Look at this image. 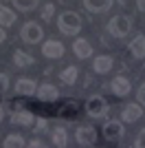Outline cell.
I'll use <instances>...</instances> for the list:
<instances>
[{
	"label": "cell",
	"mask_w": 145,
	"mask_h": 148,
	"mask_svg": "<svg viewBox=\"0 0 145 148\" xmlns=\"http://www.w3.org/2000/svg\"><path fill=\"white\" fill-rule=\"evenodd\" d=\"M57 29L64 36H77L79 31H81V18L75 11H64L57 18Z\"/></svg>",
	"instance_id": "6da1fadb"
},
{
	"label": "cell",
	"mask_w": 145,
	"mask_h": 148,
	"mask_svg": "<svg viewBox=\"0 0 145 148\" xmlns=\"http://www.w3.org/2000/svg\"><path fill=\"white\" fill-rule=\"evenodd\" d=\"M130 27H132L130 18H125V16H115V18L110 20V25H108V31L115 38H125L127 33H130Z\"/></svg>",
	"instance_id": "7a4b0ae2"
},
{
	"label": "cell",
	"mask_w": 145,
	"mask_h": 148,
	"mask_svg": "<svg viewBox=\"0 0 145 148\" xmlns=\"http://www.w3.org/2000/svg\"><path fill=\"white\" fill-rule=\"evenodd\" d=\"M86 113H88L90 117H103V115L108 113L106 99H103L101 95H92V97L86 102Z\"/></svg>",
	"instance_id": "3957f363"
},
{
	"label": "cell",
	"mask_w": 145,
	"mask_h": 148,
	"mask_svg": "<svg viewBox=\"0 0 145 148\" xmlns=\"http://www.w3.org/2000/svg\"><path fill=\"white\" fill-rule=\"evenodd\" d=\"M22 40L24 42H29V44H37L40 40H42V36H44V31H42V27L37 25V22H26V25L22 27Z\"/></svg>",
	"instance_id": "277c9868"
},
{
	"label": "cell",
	"mask_w": 145,
	"mask_h": 148,
	"mask_svg": "<svg viewBox=\"0 0 145 148\" xmlns=\"http://www.w3.org/2000/svg\"><path fill=\"white\" fill-rule=\"evenodd\" d=\"M75 137H77V142L81 144V146H90V144L97 142V130L92 128V126H79Z\"/></svg>",
	"instance_id": "5b68a950"
},
{
	"label": "cell",
	"mask_w": 145,
	"mask_h": 148,
	"mask_svg": "<svg viewBox=\"0 0 145 148\" xmlns=\"http://www.w3.org/2000/svg\"><path fill=\"white\" fill-rule=\"evenodd\" d=\"M42 53H44V58H51V60L62 58L64 56V44L60 40H48L46 44H42Z\"/></svg>",
	"instance_id": "8992f818"
},
{
	"label": "cell",
	"mask_w": 145,
	"mask_h": 148,
	"mask_svg": "<svg viewBox=\"0 0 145 148\" xmlns=\"http://www.w3.org/2000/svg\"><path fill=\"white\" fill-rule=\"evenodd\" d=\"M16 93H18V95H24V97H31V95L37 93V86L31 77H20V80L16 82Z\"/></svg>",
	"instance_id": "52a82bcc"
},
{
	"label": "cell",
	"mask_w": 145,
	"mask_h": 148,
	"mask_svg": "<svg viewBox=\"0 0 145 148\" xmlns=\"http://www.w3.org/2000/svg\"><path fill=\"white\" fill-rule=\"evenodd\" d=\"M121 135H123V124L121 122H106V126H103V137H106L108 142H117V139H121Z\"/></svg>",
	"instance_id": "ba28073f"
},
{
	"label": "cell",
	"mask_w": 145,
	"mask_h": 148,
	"mask_svg": "<svg viewBox=\"0 0 145 148\" xmlns=\"http://www.w3.org/2000/svg\"><path fill=\"white\" fill-rule=\"evenodd\" d=\"M130 80H125L123 75H117L115 80H112V93L115 95H119V97H125L127 93H130Z\"/></svg>",
	"instance_id": "9c48e42d"
},
{
	"label": "cell",
	"mask_w": 145,
	"mask_h": 148,
	"mask_svg": "<svg viewBox=\"0 0 145 148\" xmlns=\"http://www.w3.org/2000/svg\"><path fill=\"white\" fill-rule=\"evenodd\" d=\"M143 115V111H141V106L139 104H127L125 108H123V115H121V119L125 124H134L136 119Z\"/></svg>",
	"instance_id": "30bf717a"
},
{
	"label": "cell",
	"mask_w": 145,
	"mask_h": 148,
	"mask_svg": "<svg viewBox=\"0 0 145 148\" xmlns=\"http://www.w3.org/2000/svg\"><path fill=\"white\" fill-rule=\"evenodd\" d=\"M37 97L42 99V102H53V99L60 97V91L53 84H42V86L37 88Z\"/></svg>",
	"instance_id": "8fae6325"
},
{
	"label": "cell",
	"mask_w": 145,
	"mask_h": 148,
	"mask_svg": "<svg viewBox=\"0 0 145 148\" xmlns=\"http://www.w3.org/2000/svg\"><path fill=\"white\" fill-rule=\"evenodd\" d=\"M72 49H75V56L79 58V60H84V58H90L92 56V47L88 40H84V38H79L77 42L72 44Z\"/></svg>",
	"instance_id": "7c38bea8"
},
{
	"label": "cell",
	"mask_w": 145,
	"mask_h": 148,
	"mask_svg": "<svg viewBox=\"0 0 145 148\" xmlns=\"http://www.w3.org/2000/svg\"><path fill=\"white\" fill-rule=\"evenodd\" d=\"M130 51H132V56L136 58V60H143L145 58V36L141 33V36H136L130 42Z\"/></svg>",
	"instance_id": "4fadbf2b"
},
{
	"label": "cell",
	"mask_w": 145,
	"mask_h": 148,
	"mask_svg": "<svg viewBox=\"0 0 145 148\" xmlns=\"http://www.w3.org/2000/svg\"><path fill=\"white\" fill-rule=\"evenodd\" d=\"M92 69H95L97 73H108L110 69H112V58L110 56H97L95 62H92Z\"/></svg>",
	"instance_id": "5bb4252c"
},
{
	"label": "cell",
	"mask_w": 145,
	"mask_h": 148,
	"mask_svg": "<svg viewBox=\"0 0 145 148\" xmlns=\"http://www.w3.org/2000/svg\"><path fill=\"white\" fill-rule=\"evenodd\" d=\"M84 7L92 13H101V11H108L110 7H112V2H110V0H99V2H97V0H86Z\"/></svg>",
	"instance_id": "9a60e30c"
},
{
	"label": "cell",
	"mask_w": 145,
	"mask_h": 148,
	"mask_svg": "<svg viewBox=\"0 0 145 148\" xmlns=\"http://www.w3.org/2000/svg\"><path fill=\"white\" fill-rule=\"evenodd\" d=\"M16 22V13L9 7H0V29H7Z\"/></svg>",
	"instance_id": "2e32d148"
},
{
	"label": "cell",
	"mask_w": 145,
	"mask_h": 148,
	"mask_svg": "<svg viewBox=\"0 0 145 148\" xmlns=\"http://www.w3.org/2000/svg\"><path fill=\"white\" fill-rule=\"evenodd\" d=\"M53 144H55L57 148H66V144H68V133H66V128L57 126V128L53 130Z\"/></svg>",
	"instance_id": "e0dca14e"
},
{
	"label": "cell",
	"mask_w": 145,
	"mask_h": 148,
	"mask_svg": "<svg viewBox=\"0 0 145 148\" xmlns=\"http://www.w3.org/2000/svg\"><path fill=\"white\" fill-rule=\"evenodd\" d=\"M77 75H79V71L75 66H66L60 73V80L64 82V84H75V82H77Z\"/></svg>",
	"instance_id": "ac0fdd59"
},
{
	"label": "cell",
	"mask_w": 145,
	"mask_h": 148,
	"mask_svg": "<svg viewBox=\"0 0 145 148\" xmlns=\"http://www.w3.org/2000/svg\"><path fill=\"white\" fill-rule=\"evenodd\" d=\"M13 62H16V66H31V64H33V58H31L29 53H24V51H16Z\"/></svg>",
	"instance_id": "d6986e66"
},
{
	"label": "cell",
	"mask_w": 145,
	"mask_h": 148,
	"mask_svg": "<svg viewBox=\"0 0 145 148\" xmlns=\"http://www.w3.org/2000/svg\"><path fill=\"white\" fill-rule=\"evenodd\" d=\"M13 124H22V126L33 124V113H31V111H20L18 115L13 117Z\"/></svg>",
	"instance_id": "ffe728a7"
},
{
	"label": "cell",
	"mask_w": 145,
	"mask_h": 148,
	"mask_svg": "<svg viewBox=\"0 0 145 148\" xmlns=\"http://www.w3.org/2000/svg\"><path fill=\"white\" fill-rule=\"evenodd\" d=\"M5 148H26V144L20 135H9L5 139Z\"/></svg>",
	"instance_id": "44dd1931"
},
{
	"label": "cell",
	"mask_w": 145,
	"mask_h": 148,
	"mask_svg": "<svg viewBox=\"0 0 145 148\" xmlns=\"http://www.w3.org/2000/svg\"><path fill=\"white\" fill-rule=\"evenodd\" d=\"M13 7H18L20 11H33V9L37 7V2L35 0H16Z\"/></svg>",
	"instance_id": "7402d4cb"
},
{
	"label": "cell",
	"mask_w": 145,
	"mask_h": 148,
	"mask_svg": "<svg viewBox=\"0 0 145 148\" xmlns=\"http://www.w3.org/2000/svg\"><path fill=\"white\" fill-rule=\"evenodd\" d=\"M60 115H62V117H66V119H72L75 115H77V106H75V104H66V106H62Z\"/></svg>",
	"instance_id": "603a6c76"
},
{
	"label": "cell",
	"mask_w": 145,
	"mask_h": 148,
	"mask_svg": "<svg viewBox=\"0 0 145 148\" xmlns=\"http://www.w3.org/2000/svg\"><path fill=\"white\" fill-rule=\"evenodd\" d=\"M134 148H145V128L136 135V139H134Z\"/></svg>",
	"instance_id": "cb8c5ba5"
},
{
	"label": "cell",
	"mask_w": 145,
	"mask_h": 148,
	"mask_svg": "<svg viewBox=\"0 0 145 148\" xmlns=\"http://www.w3.org/2000/svg\"><path fill=\"white\" fill-rule=\"evenodd\" d=\"M26 148H46V146H44V142H40V139H31V142L26 144Z\"/></svg>",
	"instance_id": "d4e9b609"
},
{
	"label": "cell",
	"mask_w": 145,
	"mask_h": 148,
	"mask_svg": "<svg viewBox=\"0 0 145 148\" xmlns=\"http://www.w3.org/2000/svg\"><path fill=\"white\" fill-rule=\"evenodd\" d=\"M136 97H139V102L145 106V84H141V88H139V93H136Z\"/></svg>",
	"instance_id": "484cf974"
},
{
	"label": "cell",
	"mask_w": 145,
	"mask_h": 148,
	"mask_svg": "<svg viewBox=\"0 0 145 148\" xmlns=\"http://www.w3.org/2000/svg\"><path fill=\"white\" fill-rule=\"evenodd\" d=\"M42 16H44V20H48L51 16H53V5H51V2L44 7V13H42Z\"/></svg>",
	"instance_id": "4316f807"
},
{
	"label": "cell",
	"mask_w": 145,
	"mask_h": 148,
	"mask_svg": "<svg viewBox=\"0 0 145 148\" xmlns=\"http://www.w3.org/2000/svg\"><path fill=\"white\" fill-rule=\"evenodd\" d=\"M7 86H9V82H7V75L0 73V91H7Z\"/></svg>",
	"instance_id": "83f0119b"
},
{
	"label": "cell",
	"mask_w": 145,
	"mask_h": 148,
	"mask_svg": "<svg viewBox=\"0 0 145 148\" xmlns=\"http://www.w3.org/2000/svg\"><path fill=\"white\" fill-rule=\"evenodd\" d=\"M5 38H7V33H5V29H0V44L5 42Z\"/></svg>",
	"instance_id": "f1b7e54d"
},
{
	"label": "cell",
	"mask_w": 145,
	"mask_h": 148,
	"mask_svg": "<svg viewBox=\"0 0 145 148\" xmlns=\"http://www.w3.org/2000/svg\"><path fill=\"white\" fill-rule=\"evenodd\" d=\"M2 115H5V111H2V106H0V122H2Z\"/></svg>",
	"instance_id": "f546056e"
}]
</instances>
